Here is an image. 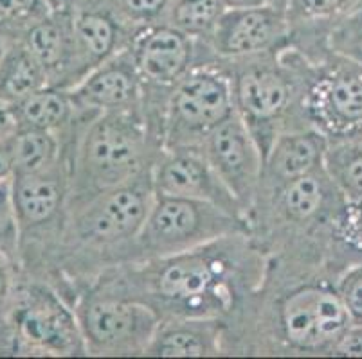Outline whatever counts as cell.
<instances>
[{
  "instance_id": "2",
  "label": "cell",
  "mask_w": 362,
  "mask_h": 359,
  "mask_svg": "<svg viewBox=\"0 0 362 359\" xmlns=\"http://www.w3.org/2000/svg\"><path fill=\"white\" fill-rule=\"evenodd\" d=\"M325 262L267 255L259 288L226 320V354H337L354 322Z\"/></svg>"
},
{
  "instance_id": "24",
  "label": "cell",
  "mask_w": 362,
  "mask_h": 359,
  "mask_svg": "<svg viewBox=\"0 0 362 359\" xmlns=\"http://www.w3.org/2000/svg\"><path fill=\"white\" fill-rule=\"evenodd\" d=\"M325 169L344 200L362 197V144L357 138L328 140Z\"/></svg>"
},
{
  "instance_id": "18",
  "label": "cell",
  "mask_w": 362,
  "mask_h": 359,
  "mask_svg": "<svg viewBox=\"0 0 362 359\" xmlns=\"http://www.w3.org/2000/svg\"><path fill=\"white\" fill-rule=\"evenodd\" d=\"M327 147L328 138L312 128L283 131L263 158L259 190L274 189L325 166Z\"/></svg>"
},
{
  "instance_id": "4",
  "label": "cell",
  "mask_w": 362,
  "mask_h": 359,
  "mask_svg": "<svg viewBox=\"0 0 362 359\" xmlns=\"http://www.w3.org/2000/svg\"><path fill=\"white\" fill-rule=\"evenodd\" d=\"M235 107L263 158L283 131L308 128L303 115L308 56L296 45L255 58L227 61Z\"/></svg>"
},
{
  "instance_id": "12",
  "label": "cell",
  "mask_w": 362,
  "mask_h": 359,
  "mask_svg": "<svg viewBox=\"0 0 362 359\" xmlns=\"http://www.w3.org/2000/svg\"><path fill=\"white\" fill-rule=\"evenodd\" d=\"M207 45L223 61L255 58L291 45V28L283 4L227 8Z\"/></svg>"
},
{
  "instance_id": "3",
  "label": "cell",
  "mask_w": 362,
  "mask_h": 359,
  "mask_svg": "<svg viewBox=\"0 0 362 359\" xmlns=\"http://www.w3.org/2000/svg\"><path fill=\"white\" fill-rule=\"evenodd\" d=\"M160 151V130L144 110L78 114L69 142L71 207L150 171Z\"/></svg>"
},
{
  "instance_id": "16",
  "label": "cell",
  "mask_w": 362,
  "mask_h": 359,
  "mask_svg": "<svg viewBox=\"0 0 362 359\" xmlns=\"http://www.w3.org/2000/svg\"><path fill=\"white\" fill-rule=\"evenodd\" d=\"M16 38L40 61L51 87L71 90L83 79L72 31L71 9L47 13L22 29Z\"/></svg>"
},
{
  "instance_id": "6",
  "label": "cell",
  "mask_w": 362,
  "mask_h": 359,
  "mask_svg": "<svg viewBox=\"0 0 362 359\" xmlns=\"http://www.w3.org/2000/svg\"><path fill=\"white\" fill-rule=\"evenodd\" d=\"M0 354L87 355L74 308L51 282L22 273L0 329Z\"/></svg>"
},
{
  "instance_id": "32",
  "label": "cell",
  "mask_w": 362,
  "mask_h": 359,
  "mask_svg": "<svg viewBox=\"0 0 362 359\" xmlns=\"http://www.w3.org/2000/svg\"><path fill=\"white\" fill-rule=\"evenodd\" d=\"M355 47H357V54L361 56V59H362V32L358 35V39H357V44H355Z\"/></svg>"
},
{
  "instance_id": "26",
  "label": "cell",
  "mask_w": 362,
  "mask_h": 359,
  "mask_svg": "<svg viewBox=\"0 0 362 359\" xmlns=\"http://www.w3.org/2000/svg\"><path fill=\"white\" fill-rule=\"evenodd\" d=\"M355 0H287L288 28H291V44H298L308 31L321 22L334 18L354 6Z\"/></svg>"
},
{
  "instance_id": "13",
  "label": "cell",
  "mask_w": 362,
  "mask_h": 359,
  "mask_svg": "<svg viewBox=\"0 0 362 359\" xmlns=\"http://www.w3.org/2000/svg\"><path fill=\"white\" fill-rule=\"evenodd\" d=\"M200 151L206 154L249 217L262 182L263 153L238 111L227 117L204 140Z\"/></svg>"
},
{
  "instance_id": "27",
  "label": "cell",
  "mask_w": 362,
  "mask_h": 359,
  "mask_svg": "<svg viewBox=\"0 0 362 359\" xmlns=\"http://www.w3.org/2000/svg\"><path fill=\"white\" fill-rule=\"evenodd\" d=\"M51 11L47 0H0V29L18 36L31 22Z\"/></svg>"
},
{
  "instance_id": "9",
  "label": "cell",
  "mask_w": 362,
  "mask_h": 359,
  "mask_svg": "<svg viewBox=\"0 0 362 359\" xmlns=\"http://www.w3.org/2000/svg\"><path fill=\"white\" fill-rule=\"evenodd\" d=\"M308 56L305 123L328 140L362 133V65L346 56Z\"/></svg>"
},
{
  "instance_id": "22",
  "label": "cell",
  "mask_w": 362,
  "mask_h": 359,
  "mask_svg": "<svg viewBox=\"0 0 362 359\" xmlns=\"http://www.w3.org/2000/svg\"><path fill=\"white\" fill-rule=\"evenodd\" d=\"M47 85V74L40 61L16 38L0 63V99L16 104Z\"/></svg>"
},
{
  "instance_id": "7",
  "label": "cell",
  "mask_w": 362,
  "mask_h": 359,
  "mask_svg": "<svg viewBox=\"0 0 362 359\" xmlns=\"http://www.w3.org/2000/svg\"><path fill=\"white\" fill-rule=\"evenodd\" d=\"M235 111L227 61L216 54L200 59L168 94L160 117L163 150L200 147Z\"/></svg>"
},
{
  "instance_id": "11",
  "label": "cell",
  "mask_w": 362,
  "mask_h": 359,
  "mask_svg": "<svg viewBox=\"0 0 362 359\" xmlns=\"http://www.w3.org/2000/svg\"><path fill=\"white\" fill-rule=\"evenodd\" d=\"M144 85V114L160 126L170 90L197 61L215 54L206 42L184 35L164 22L141 28L128 44Z\"/></svg>"
},
{
  "instance_id": "20",
  "label": "cell",
  "mask_w": 362,
  "mask_h": 359,
  "mask_svg": "<svg viewBox=\"0 0 362 359\" xmlns=\"http://www.w3.org/2000/svg\"><path fill=\"white\" fill-rule=\"evenodd\" d=\"M18 128H33L69 137L78 121L71 92L60 87H44L25 99L11 104Z\"/></svg>"
},
{
  "instance_id": "17",
  "label": "cell",
  "mask_w": 362,
  "mask_h": 359,
  "mask_svg": "<svg viewBox=\"0 0 362 359\" xmlns=\"http://www.w3.org/2000/svg\"><path fill=\"white\" fill-rule=\"evenodd\" d=\"M71 20L83 78L92 68L127 49L136 35L100 0H78L71 8Z\"/></svg>"
},
{
  "instance_id": "8",
  "label": "cell",
  "mask_w": 362,
  "mask_h": 359,
  "mask_svg": "<svg viewBox=\"0 0 362 359\" xmlns=\"http://www.w3.org/2000/svg\"><path fill=\"white\" fill-rule=\"evenodd\" d=\"M235 233H251L249 221L211 203L156 194L128 262L187 252Z\"/></svg>"
},
{
  "instance_id": "25",
  "label": "cell",
  "mask_w": 362,
  "mask_h": 359,
  "mask_svg": "<svg viewBox=\"0 0 362 359\" xmlns=\"http://www.w3.org/2000/svg\"><path fill=\"white\" fill-rule=\"evenodd\" d=\"M362 259V197L344 200L328 230V259Z\"/></svg>"
},
{
  "instance_id": "23",
  "label": "cell",
  "mask_w": 362,
  "mask_h": 359,
  "mask_svg": "<svg viewBox=\"0 0 362 359\" xmlns=\"http://www.w3.org/2000/svg\"><path fill=\"white\" fill-rule=\"evenodd\" d=\"M226 9V0H168L163 22L207 44Z\"/></svg>"
},
{
  "instance_id": "10",
  "label": "cell",
  "mask_w": 362,
  "mask_h": 359,
  "mask_svg": "<svg viewBox=\"0 0 362 359\" xmlns=\"http://www.w3.org/2000/svg\"><path fill=\"white\" fill-rule=\"evenodd\" d=\"M71 304L87 355H144L160 325L153 309L121 296L81 289Z\"/></svg>"
},
{
  "instance_id": "14",
  "label": "cell",
  "mask_w": 362,
  "mask_h": 359,
  "mask_svg": "<svg viewBox=\"0 0 362 359\" xmlns=\"http://www.w3.org/2000/svg\"><path fill=\"white\" fill-rule=\"evenodd\" d=\"M151 180L156 194L211 203L249 221L243 207L223 183L200 147L163 150L151 167Z\"/></svg>"
},
{
  "instance_id": "29",
  "label": "cell",
  "mask_w": 362,
  "mask_h": 359,
  "mask_svg": "<svg viewBox=\"0 0 362 359\" xmlns=\"http://www.w3.org/2000/svg\"><path fill=\"white\" fill-rule=\"evenodd\" d=\"M13 176V166H11V154H9V147L6 140L0 142V183L8 182Z\"/></svg>"
},
{
  "instance_id": "15",
  "label": "cell",
  "mask_w": 362,
  "mask_h": 359,
  "mask_svg": "<svg viewBox=\"0 0 362 359\" xmlns=\"http://www.w3.org/2000/svg\"><path fill=\"white\" fill-rule=\"evenodd\" d=\"M69 92L78 114L98 115L144 108L143 79L128 47L92 68Z\"/></svg>"
},
{
  "instance_id": "21",
  "label": "cell",
  "mask_w": 362,
  "mask_h": 359,
  "mask_svg": "<svg viewBox=\"0 0 362 359\" xmlns=\"http://www.w3.org/2000/svg\"><path fill=\"white\" fill-rule=\"evenodd\" d=\"M11 154L13 176L33 174L60 162L69 153V146L58 133L33 128H18L6 138Z\"/></svg>"
},
{
  "instance_id": "30",
  "label": "cell",
  "mask_w": 362,
  "mask_h": 359,
  "mask_svg": "<svg viewBox=\"0 0 362 359\" xmlns=\"http://www.w3.org/2000/svg\"><path fill=\"white\" fill-rule=\"evenodd\" d=\"M227 8H258V6L283 4L287 6V0H226Z\"/></svg>"
},
{
  "instance_id": "31",
  "label": "cell",
  "mask_w": 362,
  "mask_h": 359,
  "mask_svg": "<svg viewBox=\"0 0 362 359\" xmlns=\"http://www.w3.org/2000/svg\"><path fill=\"white\" fill-rule=\"evenodd\" d=\"M52 11H64V9H71L78 0H47Z\"/></svg>"
},
{
  "instance_id": "5",
  "label": "cell",
  "mask_w": 362,
  "mask_h": 359,
  "mask_svg": "<svg viewBox=\"0 0 362 359\" xmlns=\"http://www.w3.org/2000/svg\"><path fill=\"white\" fill-rule=\"evenodd\" d=\"M18 233V261L25 275L47 281L71 209V158L9 180Z\"/></svg>"
},
{
  "instance_id": "1",
  "label": "cell",
  "mask_w": 362,
  "mask_h": 359,
  "mask_svg": "<svg viewBox=\"0 0 362 359\" xmlns=\"http://www.w3.org/2000/svg\"><path fill=\"white\" fill-rule=\"evenodd\" d=\"M265 268L267 253L255 237L235 233L187 252L114 266L81 289L141 302L160 320H229L259 288Z\"/></svg>"
},
{
  "instance_id": "28",
  "label": "cell",
  "mask_w": 362,
  "mask_h": 359,
  "mask_svg": "<svg viewBox=\"0 0 362 359\" xmlns=\"http://www.w3.org/2000/svg\"><path fill=\"white\" fill-rule=\"evenodd\" d=\"M337 291L354 325H362V264L348 269L341 276Z\"/></svg>"
},
{
  "instance_id": "33",
  "label": "cell",
  "mask_w": 362,
  "mask_h": 359,
  "mask_svg": "<svg viewBox=\"0 0 362 359\" xmlns=\"http://www.w3.org/2000/svg\"><path fill=\"white\" fill-rule=\"evenodd\" d=\"M354 138H357L358 142H361V144H362V133H358V135H357V137H354Z\"/></svg>"
},
{
  "instance_id": "19",
  "label": "cell",
  "mask_w": 362,
  "mask_h": 359,
  "mask_svg": "<svg viewBox=\"0 0 362 359\" xmlns=\"http://www.w3.org/2000/svg\"><path fill=\"white\" fill-rule=\"evenodd\" d=\"M144 355H157V358L226 355V320L220 318L160 320L159 329Z\"/></svg>"
}]
</instances>
